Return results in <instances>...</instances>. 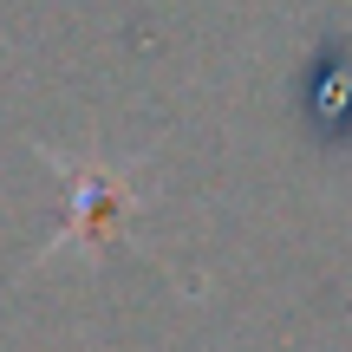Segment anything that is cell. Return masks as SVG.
Returning <instances> with one entry per match:
<instances>
[{"label":"cell","instance_id":"6da1fadb","mask_svg":"<svg viewBox=\"0 0 352 352\" xmlns=\"http://www.w3.org/2000/svg\"><path fill=\"white\" fill-rule=\"evenodd\" d=\"M124 209H131V183L118 170H104V164H85L78 170V215H72V228H65V241H52V254L72 248V241H85V248L111 241L118 222H124Z\"/></svg>","mask_w":352,"mask_h":352}]
</instances>
